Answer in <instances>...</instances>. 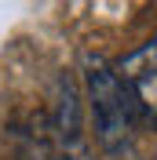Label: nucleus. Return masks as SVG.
<instances>
[{
    "label": "nucleus",
    "instance_id": "2",
    "mask_svg": "<svg viewBox=\"0 0 157 160\" xmlns=\"http://www.w3.org/2000/svg\"><path fill=\"white\" fill-rule=\"evenodd\" d=\"M113 69H117L121 84L128 88L135 109L157 120V37H150L139 51L124 55Z\"/></svg>",
    "mask_w": 157,
    "mask_h": 160
},
{
    "label": "nucleus",
    "instance_id": "1",
    "mask_svg": "<svg viewBox=\"0 0 157 160\" xmlns=\"http://www.w3.org/2000/svg\"><path fill=\"white\" fill-rule=\"evenodd\" d=\"M84 84H88V106L95 117V135L106 153H117L132 146V120H135V102L121 84L117 69L102 58H88L84 66Z\"/></svg>",
    "mask_w": 157,
    "mask_h": 160
}]
</instances>
